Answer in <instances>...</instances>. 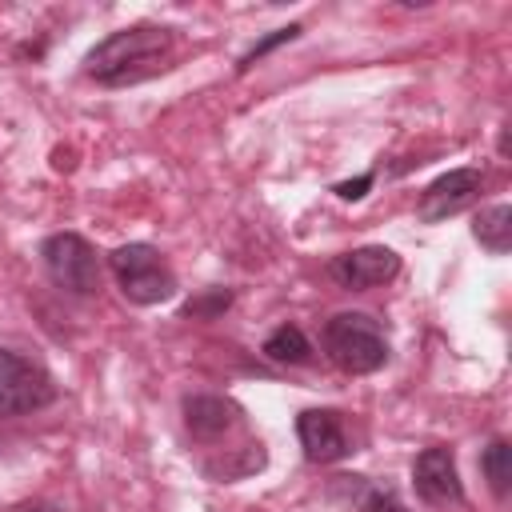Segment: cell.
<instances>
[{
	"label": "cell",
	"mask_w": 512,
	"mask_h": 512,
	"mask_svg": "<svg viewBox=\"0 0 512 512\" xmlns=\"http://www.w3.org/2000/svg\"><path fill=\"white\" fill-rule=\"evenodd\" d=\"M172 60V32L160 24H132L100 40L84 56V72L104 88H124L156 76Z\"/></svg>",
	"instance_id": "6da1fadb"
},
{
	"label": "cell",
	"mask_w": 512,
	"mask_h": 512,
	"mask_svg": "<svg viewBox=\"0 0 512 512\" xmlns=\"http://www.w3.org/2000/svg\"><path fill=\"white\" fill-rule=\"evenodd\" d=\"M324 356L348 376H368L388 364V336L368 312H336L324 324Z\"/></svg>",
	"instance_id": "7a4b0ae2"
},
{
	"label": "cell",
	"mask_w": 512,
	"mask_h": 512,
	"mask_svg": "<svg viewBox=\"0 0 512 512\" xmlns=\"http://www.w3.org/2000/svg\"><path fill=\"white\" fill-rule=\"evenodd\" d=\"M108 268H112L120 292L132 304H144V308L148 304H164L176 292V276H172V268L164 264V256L152 244H120L108 256Z\"/></svg>",
	"instance_id": "3957f363"
},
{
	"label": "cell",
	"mask_w": 512,
	"mask_h": 512,
	"mask_svg": "<svg viewBox=\"0 0 512 512\" xmlns=\"http://www.w3.org/2000/svg\"><path fill=\"white\" fill-rule=\"evenodd\" d=\"M44 268L56 288L72 296H96L100 292V256L80 232H52L40 244Z\"/></svg>",
	"instance_id": "277c9868"
},
{
	"label": "cell",
	"mask_w": 512,
	"mask_h": 512,
	"mask_svg": "<svg viewBox=\"0 0 512 512\" xmlns=\"http://www.w3.org/2000/svg\"><path fill=\"white\" fill-rule=\"evenodd\" d=\"M52 400H56L52 376L40 364L0 348V416H24Z\"/></svg>",
	"instance_id": "5b68a950"
},
{
	"label": "cell",
	"mask_w": 512,
	"mask_h": 512,
	"mask_svg": "<svg viewBox=\"0 0 512 512\" xmlns=\"http://www.w3.org/2000/svg\"><path fill=\"white\" fill-rule=\"evenodd\" d=\"M480 188H484L480 168H452V172L436 176V180L424 188V196H420V204H416V216H420L424 224L448 220V216L464 212V208L480 196Z\"/></svg>",
	"instance_id": "8992f818"
},
{
	"label": "cell",
	"mask_w": 512,
	"mask_h": 512,
	"mask_svg": "<svg viewBox=\"0 0 512 512\" xmlns=\"http://www.w3.org/2000/svg\"><path fill=\"white\" fill-rule=\"evenodd\" d=\"M396 272H400V256L384 244H364V248H352V252L332 260V280L340 288H352V292L388 284Z\"/></svg>",
	"instance_id": "52a82bcc"
},
{
	"label": "cell",
	"mask_w": 512,
	"mask_h": 512,
	"mask_svg": "<svg viewBox=\"0 0 512 512\" xmlns=\"http://www.w3.org/2000/svg\"><path fill=\"white\" fill-rule=\"evenodd\" d=\"M296 440L312 464H336L348 456V432L332 408H304L296 416Z\"/></svg>",
	"instance_id": "ba28073f"
},
{
	"label": "cell",
	"mask_w": 512,
	"mask_h": 512,
	"mask_svg": "<svg viewBox=\"0 0 512 512\" xmlns=\"http://www.w3.org/2000/svg\"><path fill=\"white\" fill-rule=\"evenodd\" d=\"M412 484H416V496L428 500V504H460L464 500V484H460V468H456V456L452 448L436 444V448H424L412 464Z\"/></svg>",
	"instance_id": "9c48e42d"
},
{
	"label": "cell",
	"mask_w": 512,
	"mask_h": 512,
	"mask_svg": "<svg viewBox=\"0 0 512 512\" xmlns=\"http://www.w3.org/2000/svg\"><path fill=\"white\" fill-rule=\"evenodd\" d=\"M184 424L196 440H220L240 424V408L228 396H212V392L184 396Z\"/></svg>",
	"instance_id": "30bf717a"
},
{
	"label": "cell",
	"mask_w": 512,
	"mask_h": 512,
	"mask_svg": "<svg viewBox=\"0 0 512 512\" xmlns=\"http://www.w3.org/2000/svg\"><path fill=\"white\" fill-rule=\"evenodd\" d=\"M472 236L480 248H488L492 256H504L512 248V208L508 204H492L472 220Z\"/></svg>",
	"instance_id": "8fae6325"
},
{
	"label": "cell",
	"mask_w": 512,
	"mask_h": 512,
	"mask_svg": "<svg viewBox=\"0 0 512 512\" xmlns=\"http://www.w3.org/2000/svg\"><path fill=\"white\" fill-rule=\"evenodd\" d=\"M260 352H264L272 364H308V360H312V344H308V336H304L296 324L272 328Z\"/></svg>",
	"instance_id": "7c38bea8"
},
{
	"label": "cell",
	"mask_w": 512,
	"mask_h": 512,
	"mask_svg": "<svg viewBox=\"0 0 512 512\" xmlns=\"http://www.w3.org/2000/svg\"><path fill=\"white\" fill-rule=\"evenodd\" d=\"M480 472H484L488 488H492L500 500L512 492V444H508L504 436H496V440L480 452Z\"/></svg>",
	"instance_id": "4fadbf2b"
},
{
	"label": "cell",
	"mask_w": 512,
	"mask_h": 512,
	"mask_svg": "<svg viewBox=\"0 0 512 512\" xmlns=\"http://www.w3.org/2000/svg\"><path fill=\"white\" fill-rule=\"evenodd\" d=\"M256 468H264V444H244L240 456H232V460H224V464H208L204 472L216 476V480H240V476H248V472H256Z\"/></svg>",
	"instance_id": "5bb4252c"
},
{
	"label": "cell",
	"mask_w": 512,
	"mask_h": 512,
	"mask_svg": "<svg viewBox=\"0 0 512 512\" xmlns=\"http://www.w3.org/2000/svg\"><path fill=\"white\" fill-rule=\"evenodd\" d=\"M296 36H300V24H284V28H276V32H268L264 40H256V44H252V48H248V52L240 56V64H236V72H248L252 64H260V60H264L268 52H276L280 44H292Z\"/></svg>",
	"instance_id": "9a60e30c"
},
{
	"label": "cell",
	"mask_w": 512,
	"mask_h": 512,
	"mask_svg": "<svg viewBox=\"0 0 512 512\" xmlns=\"http://www.w3.org/2000/svg\"><path fill=\"white\" fill-rule=\"evenodd\" d=\"M228 304H232V292H228V288H208L204 296H192V300L184 304V316H192V320H212V316H220Z\"/></svg>",
	"instance_id": "2e32d148"
},
{
	"label": "cell",
	"mask_w": 512,
	"mask_h": 512,
	"mask_svg": "<svg viewBox=\"0 0 512 512\" xmlns=\"http://www.w3.org/2000/svg\"><path fill=\"white\" fill-rule=\"evenodd\" d=\"M372 180H376V176H372V172H364V176H356V180H344V184H336L332 192H336L340 200H360V196L372 188Z\"/></svg>",
	"instance_id": "e0dca14e"
},
{
	"label": "cell",
	"mask_w": 512,
	"mask_h": 512,
	"mask_svg": "<svg viewBox=\"0 0 512 512\" xmlns=\"http://www.w3.org/2000/svg\"><path fill=\"white\" fill-rule=\"evenodd\" d=\"M364 508H368V512H408V508H400L392 496H380V492H372V496L364 500Z\"/></svg>",
	"instance_id": "ac0fdd59"
},
{
	"label": "cell",
	"mask_w": 512,
	"mask_h": 512,
	"mask_svg": "<svg viewBox=\"0 0 512 512\" xmlns=\"http://www.w3.org/2000/svg\"><path fill=\"white\" fill-rule=\"evenodd\" d=\"M12 512H48V504H16Z\"/></svg>",
	"instance_id": "d6986e66"
}]
</instances>
